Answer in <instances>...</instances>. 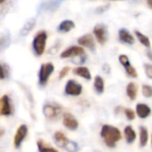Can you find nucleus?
<instances>
[{"label": "nucleus", "instance_id": "9d476101", "mask_svg": "<svg viewBox=\"0 0 152 152\" xmlns=\"http://www.w3.org/2000/svg\"><path fill=\"white\" fill-rule=\"evenodd\" d=\"M63 125L70 131H75L78 128V121L71 113H65L63 115Z\"/></svg>", "mask_w": 152, "mask_h": 152}, {"label": "nucleus", "instance_id": "2f4dec72", "mask_svg": "<svg viewBox=\"0 0 152 152\" xmlns=\"http://www.w3.org/2000/svg\"><path fill=\"white\" fill-rule=\"evenodd\" d=\"M109 7H110V5H109V4H106V5H104V6H100V7H98V8H97L96 12H99V13H102V12H103L107 11V10L109 9Z\"/></svg>", "mask_w": 152, "mask_h": 152}, {"label": "nucleus", "instance_id": "f8f14e48", "mask_svg": "<svg viewBox=\"0 0 152 152\" xmlns=\"http://www.w3.org/2000/svg\"><path fill=\"white\" fill-rule=\"evenodd\" d=\"M118 39L121 43L126 45H134L135 43L134 37L126 28H120L118 31Z\"/></svg>", "mask_w": 152, "mask_h": 152}, {"label": "nucleus", "instance_id": "1a4fd4ad", "mask_svg": "<svg viewBox=\"0 0 152 152\" xmlns=\"http://www.w3.org/2000/svg\"><path fill=\"white\" fill-rule=\"evenodd\" d=\"M79 55H85L84 48L78 45H72L65 49L61 53V58L66 59V58H69L72 56H79Z\"/></svg>", "mask_w": 152, "mask_h": 152}, {"label": "nucleus", "instance_id": "393cba45", "mask_svg": "<svg viewBox=\"0 0 152 152\" xmlns=\"http://www.w3.org/2000/svg\"><path fill=\"white\" fill-rule=\"evenodd\" d=\"M124 68H125V69H126V74H127L129 77H134V78H136V77H137V76H138L137 71H136L135 68H134V67H133V66L131 65V63H130V64H128V65H126V66H125Z\"/></svg>", "mask_w": 152, "mask_h": 152}, {"label": "nucleus", "instance_id": "5701e85b", "mask_svg": "<svg viewBox=\"0 0 152 152\" xmlns=\"http://www.w3.org/2000/svg\"><path fill=\"white\" fill-rule=\"evenodd\" d=\"M37 144V149H38L39 152H59L56 149H54L53 147H49L42 140H38Z\"/></svg>", "mask_w": 152, "mask_h": 152}, {"label": "nucleus", "instance_id": "4468645a", "mask_svg": "<svg viewBox=\"0 0 152 152\" xmlns=\"http://www.w3.org/2000/svg\"><path fill=\"white\" fill-rule=\"evenodd\" d=\"M73 73L78 77H81L86 80H91L92 79V75L91 72L89 70L88 68L84 67V66H80V67H77L73 69Z\"/></svg>", "mask_w": 152, "mask_h": 152}, {"label": "nucleus", "instance_id": "9b49d317", "mask_svg": "<svg viewBox=\"0 0 152 152\" xmlns=\"http://www.w3.org/2000/svg\"><path fill=\"white\" fill-rule=\"evenodd\" d=\"M77 42L80 45L86 47V48L90 49L91 51L95 50V41H94V37L91 34H86V35L80 37L77 39Z\"/></svg>", "mask_w": 152, "mask_h": 152}, {"label": "nucleus", "instance_id": "bb28decb", "mask_svg": "<svg viewBox=\"0 0 152 152\" xmlns=\"http://www.w3.org/2000/svg\"><path fill=\"white\" fill-rule=\"evenodd\" d=\"M118 61H119V62L122 64V66H123V67H125V66H126V65L130 64L129 58H128V56H127V55H126V54H120V55H119V57H118Z\"/></svg>", "mask_w": 152, "mask_h": 152}, {"label": "nucleus", "instance_id": "b1692460", "mask_svg": "<svg viewBox=\"0 0 152 152\" xmlns=\"http://www.w3.org/2000/svg\"><path fill=\"white\" fill-rule=\"evenodd\" d=\"M63 148H65L66 151L69 152L78 151V145H77V143L73 142V141H69V140H68V142L65 143Z\"/></svg>", "mask_w": 152, "mask_h": 152}, {"label": "nucleus", "instance_id": "e433bc0d", "mask_svg": "<svg viewBox=\"0 0 152 152\" xmlns=\"http://www.w3.org/2000/svg\"><path fill=\"white\" fill-rule=\"evenodd\" d=\"M151 145H152V135H151Z\"/></svg>", "mask_w": 152, "mask_h": 152}, {"label": "nucleus", "instance_id": "4c0bfd02", "mask_svg": "<svg viewBox=\"0 0 152 152\" xmlns=\"http://www.w3.org/2000/svg\"><path fill=\"white\" fill-rule=\"evenodd\" d=\"M114 1H116V0H114Z\"/></svg>", "mask_w": 152, "mask_h": 152}, {"label": "nucleus", "instance_id": "7ed1b4c3", "mask_svg": "<svg viewBox=\"0 0 152 152\" xmlns=\"http://www.w3.org/2000/svg\"><path fill=\"white\" fill-rule=\"evenodd\" d=\"M62 108L57 103H46L43 107L44 116L50 120H56L61 113Z\"/></svg>", "mask_w": 152, "mask_h": 152}, {"label": "nucleus", "instance_id": "6ab92c4d", "mask_svg": "<svg viewBox=\"0 0 152 152\" xmlns=\"http://www.w3.org/2000/svg\"><path fill=\"white\" fill-rule=\"evenodd\" d=\"M134 34H135L137 39L139 40V42L143 46H145L146 48H151V40H150V38L146 35H144L143 33H142L139 30H135L134 31Z\"/></svg>", "mask_w": 152, "mask_h": 152}, {"label": "nucleus", "instance_id": "f03ea898", "mask_svg": "<svg viewBox=\"0 0 152 152\" xmlns=\"http://www.w3.org/2000/svg\"><path fill=\"white\" fill-rule=\"evenodd\" d=\"M46 40H47V33L45 30L38 31L34 37L32 42V47L37 56H41L44 53L45 50Z\"/></svg>", "mask_w": 152, "mask_h": 152}, {"label": "nucleus", "instance_id": "dca6fc26", "mask_svg": "<svg viewBox=\"0 0 152 152\" xmlns=\"http://www.w3.org/2000/svg\"><path fill=\"white\" fill-rule=\"evenodd\" d=\"M138 86L134 82H130L126 86V94L131 101H134L137 97Z\"/></svg>", "mask_w": 152, "mask_h": 152}, {"label": "nucleus", "instance_id": "c9c22d12", "mask_svg": "<svg viewBox=\"0 0 152 152\" xmlns=\"http://www.w3.org/2000/svg\"><path fill=\"white\" fill-rule=\"evenodd\" d=\"M5 0H0V4H3Z\"/></svg>", "mask_w": 152, "mask_h": 152}, {"label": "nucleus", "instance_id": "2eb2a0df", "mask_svg": "<svg viewBox=\"0 0 152 152\" xmlns=\"http://www.w3.org/2000/svg\"><path fill=\"white\" fill-rule=\"evenodd\" d=\"M75 28V23L73 20H62L59 26H58V31L61 32V33H67L69 31H70L71 29H73Z\"/></svg>", "mask_w": 152, "mask_h": 152}, {"label": "nucleus", "instance_id": "a211bd4d", "mask_svg": "<svg viewBox=\"0 0 152 152\" xmlns=\"http://www.w3.org/2000/svg\"><path fill=\"white\" fill-rule=\"evenodd\" d=\"M94 87L95 92L98 94H102L104 92V80L101 76H96L94 77Z\"/></svg>", "mask_w": 152, "mask_h": 152}, {"label": "nucleus", "instance_id": "39448f33", "mask_svg": "<svg viewBox=\"0 0 152 152\" xmlns=\"http://www.w3.org/2000/svg\"><path fill=\"white\" fill-rule=\"evenodd\" d=\"M83 91V86L81 84L77 82L76 80L70 79L66 83L65 88H64V93L67 95L69 96H78L82 94Z\"/></svg>", "mask_w": 152, "mask_h": 152}, {"label": "nucleus", "instance_id": "f257e3e1", "mask_svg": "<svg viewBox=\"0 0 152 152\" xmlns=\"http://www.w3.org/2000/svg\"><path fill=\"white\" fill-rule=\"evenodd\" d=\"M101 136L105 144L110 148H114L122 138L121 132L118 127L110 125H103L101 129Z\"/></svg>", "mask_w": 152, "mask_h": 152}, {"label": "nucleus", "instance_id": "cd10ccee", "mask_svg": "<svg viewBox=\"0 0 152 152\" xmlns=\"http://www.w3.org/2000/svg\"><path fill=\"white\" fill-rule=\"evenodd\" d=\"M124 113L126 114V117L128 120H134L135 118V113L131 109H124Z\"/></svg>", "mask_w": 152, "mask_h": 152}, {"label": "nucleus", "instance_id": "423d86ee", "mask_svg": "<svg viewBox=\"0 0 152 152\" xmlns=\"http://www.w3.org/2000/svg\"><path fill=\"white\" fill-rule=\"evenodd\" d=\"M94 35L100 45H104L108 40V29L105 24L99 23L94 28Z\"/></svg>", "mask_w": 152, "mask_h": 152}, {"label": "nucleus", "instance_id": "6e6552de", "mask_svg": "<svg viewBox=\"0 0 152 152\" xmlns=\"http://www.w3.org/2000/svg\"><path fill=\"white\" fill-rule=\"evenodd\" d=\"M28 134V127L26 125H20L17 131L16 134L13 137V145L16 149H19L20 145L22 144L23 141L25 140L26 136Z\"/></svg>", "mask_w": 152, "mask_h": 152}, {"label": "nucleus", "instance_id": "c85d7f7f", "mask_svg": "<svg viewBox=\"0 0 152 152\" xmlns=\"http://www.w3.org/2000/svg\"><path fill=\"white\" fill-rule=\"evenodd\" d=\"M143 68H144V70H145V73L147 75V77L152 79V64L150 63H146L143 65Z\"/></svg>", "mask_w": 152, "mask_h": 152}, {"label": "nucleus", "instance_id": "20e7f679", "mask_svg": "<svg viewBox=\"0 0 152 152\" xmlns=\"http://www.w3.org/2000/svg\"><path fill=\"white\" fill-rule=\"evenodd\" d=\"M54 70V66L51 62L44 63L41 65L38 72V83L41 86H45L49 80V77Z\"/></svg>", "mask_w": 152, "mask_h": 152}, {"label": "nucleus", "instance_id": "72a5a7b5", "mask_svg": "<svg viewBox=\"0 0 152 152\" xmlns=\"http://www.w3.org/2000/svg\"><path fill=\"white\" fill-rule=\"evenodd\" d=\"M103 69H104V70H106V71H105L106 73H109V71H110V68L109 67V65H108V64H105V65L103 66Z\"/></svg>", "mask_w": 152, "mask_h": 152}, {"label": "nucleus", "instance_id": "0eeeda50", "mask_svg": "<svg viewBox=\"0 0 152 152\" xmlns=\"http://www.w3.org/2000/svg\"><path fill=\"white\" fill-rule=\"evenodd\" d=\"M12 113V105L10 97L7 94L3 95L0 98V115L10 116Z\"/></svg>", "mask_w": 152, "mask_h": 152}, {"label": "nucleus", "instance_id": "473e14b6", "mask_svg": "<svg viewBox=\"0 0 152 152\" xmlns=\"http://www.w3.org/2000/svg\"><path fill=\"white\" fill-rule=\"evenodd\" d=\"M146 54H147V57H148V59H149L150 61H152V50L151 49H149V50L147 51Z\"/></svg>", "mask_w": 152, "mask_h": 152}, {"label": "nucleus", "instance_id": "c756f323", "mask_svg": "<svg viewBox=\"0 0 152 152\" xmlns=\"http://www.w3.org/2000/svg\"><path fill=\"white\" fill-rule=\"evenodd\" d=\"M69 70H70L69 67H64V68L60 71V76H59V77H60L61 79L63 78L64 77H66V76L68 75V73H69Z\"/></svg>", "mask_w": 152, "mask_h": 152}, {"label": "nucleus", "instance_id": "f704fd0d", "mask_svg": "<svg viewBox=\"0 0 152 152\" xmlns=\"http://www.w3.org/2000/svg\"><path fill=\"white\" fill-rule=\"evenodd\" d=\"M146 2H147L148 6L152 10V0H146Z\"/></svg>", "mask_w": 152, "mask_h": 152}, {"label": "nucleus", "instance_id": "ddd939ff", "mask_svg": "<svg viewBox=\"0 0 152 152\" xmlns=\"http://www.w3.org/2000/svg\"><path fill=\"white\" fill-rule=\"evenodd\" d=\"M136 114L142 119L147 118L151 114V109L144 103H138L136 105Z\"/></svg>", "mask_w": 152, "mask_h": 152}, {"label": "nucleus", "instance_id": "412c9836", "mask_svg": "<svg viewBox=\"0 0 152 152\" xmlns=\"http://www.w3.org/2000/svg\"><path fill=\"white\" fill-rule=\"evenodd\" d=\"M149 141V133L148 129L145 126L140 127V145L141 147H145Z\"/></svg>", "mask_w": 152, "mask_h": 152}, {"label": "nucleus", "instance_id": "4be33fe9", "mask_svg": "<svg viewBox=\"0 0 152 152\" xmlns=\"http://www.w3.org/2000/svg\"><path fill=\"white\" fill-rule=\"evenodd\" d=\"M35 25H36V20L35 19H30L29 20H28L25 24H24V26L21 28V30H20V35L21 36H26V35H28L32 29H33V28L35 27Z\"/></svg>", "mask_w": 152, "mask_h": 152}, {"label": "nucleus", "instance_id": "aec40b11", "mask_svg": "<svg viewBox=\"0 0 152 152\" xmlns=\"http://www.w3.org/2000/svg\"><path fill=\"white\" fill-rule=\"evenodd\" d=\"M53 139H54V142L57 145H59L60 147H64L65 143L68 142V138L66 137V135L61 132V131H58L54 134L53 135Z\"/></svg>", "mask_w": 152, "mask_h": 152}, {"label": "nucleus", "instance_id": "f3484780", "mask_svg": "<svg viewBox=\"0 0 152 152\" xmlns=\"http://www.w3.org/2000/svg\"><path fill=\"white\" fill-rule=\"evenodd\" d=\"M125 138L127 143L132 144L134 142V141L136 140V133L134 131V129L131 126H127L125 128Z\"/></svg>", "mask_w": 152, "mask_h": 152}, {"label": "nucleus", "instance_id": "7c9ffc66", "mask_svg": "<svg viewBox=\"0 0 152 152\" xmlns=\"http://www.w3.org/2000/svg\"><path fill=\"white\" fill-rule=\"evenodd\" d=\"M6 77V72L2 64H0V79H4Z\"/></svg>", "mask_w": 152, "mask_h": 152}, {"label": "nucleus", "instance_id": "a878e982", "mask_svg": "<svg viewBox=\"0 0 152 152\" xmlns=\"http://www.w3.org/2000/svg\"><path fill=\"white\" fill-rule=\"evenodd\" d=\"M142 92L144 97L151 98L152 97V86L150 85H142Z\"/></svg>", "mask_w": 152, "mask_h": 152}]
</instances>
